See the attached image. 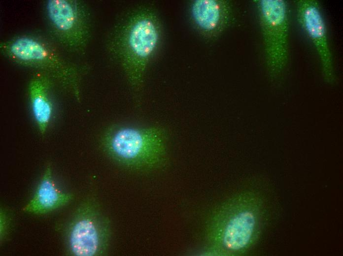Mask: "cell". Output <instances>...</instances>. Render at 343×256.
<instances>
[{
    "mask_svg": "<svg viewBox=\"0 0 343 256\" xmlns=\"http://www.w3.org/2000/svg\"><path fill=\"white\" fill-rule=\"evenodd\" d=\"M267 62L273 79L283 73L289 58V9L284 0H260Z\"/></svg>",
    "mask_w": 343,
    "mask_h": 256,
    "instance_id": "7",
    "label": "cell"
},
{
    "mask_svg": "<svg viewBox=\"0 0 343 256\" xmlns=\"http://www.w3.org/2000/svg\"><path fill=\"white\" fill-rule=\"evenodd\" d=\"M102 145L114 161L130 170H153L160 167L165 160L164 134L155 127L114 125L105 133Z\"/></svg>",
    "mask_w": 343,
    "mask_h": 256,
    "instance_id": "3",
    "label": "cell"
},
{
    "mask_svg": "<svg viewBox=\"0 0 343 256\" xmlns=\"http://www.w3.org/2000/svg\"><path fill=\"white\" fill-rule=\"evenodd\" d=\"M296 7L298 22L314 46L323 78L326 82L332 84L335 81V72L326 24L320 5L315 0H298L296 2Z\"/></svg>",
    "mask_w": 343,
    "mask_h": 256,
    "instance_id": "8",
    "label": "cell"
},
{
    "mask_svg": "<svg viewBox=\"0 0 343 256\" xmlns=\"http://www.w3.org/2000/svg\"><path fill=\"white\" fill-rule=\"evenodd\" d=\"M156 22L146 5L139 6L115 26L107 40L110 53L121 64L137 96L142 89L147 64L158 43Z\"/></svg>",
    "mask_w": 343,
    "mask_h": 256,
    "instance_id": "2",
    "label": "cell"
},
{
    "mask_svg": "<svg viewBox=\"0 0 343 256\" xmlns=\"http://www.w3.org/2000/svg\"><path fill=\"white\" fill-rule=\"evenodd\" d=\"M51 78L37 71L30 81L28 88L30 102L35 121L41 133H44L53 114L51 94Z\"/></svg>",
    "mask_w": 343,
    "mask_h": 256,
    "instance_id": "10",
    "label": "cell"
},
{
    "mask_svg": "<svg viewBox=\"0 0 343 256\" xmlns=\"http://www.w3.org/2000/svg\"><path fill=\"white\" fill-rule=\"evenodd\" d=\"M192 13L197 24L206 31L215 29L220 18L219 5L214 0H196L192 5Z\"/></svg>",
    "mask_w": 343,
    "mask_h": 256,
    "instance_id": "11",
    "label": "cell"
},
{
    "mask_svg": "<svg viewBox=\"0 0 343 256\" xmlns=\"http://www.w3.org/2000/svg\"><path fill=\"white\" fill-rule=\"evenodd\" d=\"M0 49L9 60L55 78L79 97L85 67L66 59L45 39L33 34L20 35L2 42Z\"/></svg>",
    "mask_w": 343,
    "mask_h": 256,
    "instance_id": "4",
    "label": "cell"
},
{
    "mask_svg": "<svg viewBox=\"0 0 343 256\" xmlns=\"http://www.w3.org/2000/svg\"><path fill=\"white\" fill-rule=\"evenodd\" d=\"M73 197L72 193L63 192L57 187L53 177L51 167L48 165L33 196L23 210L36 215L46 214L66 205Z\"/></svg>",
    "mask_w": 343,
    "mask_h": 256,
    "instance_id": "9",
    "label": "cell"
},
{
    "mask_svg": "<svg viewBox=\"0 0 343 256\" xmlns=\"http://www.w3.org/2000/svg\"><path fill=\"white\" fill-rule=\"evenodd\" d=\"M44 11L54 40L70 52H83L91 33V14L86 4L78 0H47Z\"/></svg>",
    "mask_w": 343,
    "mask_h": 256,
    "instance_id": "6",
    "label": "cell"
},
{
    "mask_svg": "<svg viewBox=\"0 0 343 256\" xmlns=\"http://www.w3.org/2000/svg\"><path fill=\"white\" fill-rule=\"evenodd\" d=\"M66 253L70 256H103L107 254L111 225L94 196L77 206L63 229Z\"/></svg>",
    "mask_w": 343,
    "mask_h": 256,
    "instance_id": "5",
    "label": "cell"
},
{
    "mask_svg": "<svg viewBox=\"0 0 343 256\" xmlns=\"http://www.w3.org/2000/svg\"><path fill=\"white\" fill-rule=\"evenodd\" d=\"M266 201L259 193L242 191L221 203L206 227L209 251L222 256L247 254L258 242L268 219Z\"/></svg>",
    "mask_w": 343,
    "mask_h": 256,
    "instance_id": "1",
    "label": "cell"
},
{
    "mask_svg": "<svg viewBox=\"0 0 343 256\" xmlns=\"http://www.w3.org/2000/svg\"><path fill=\"white\" fill-rule=\"evenodd\" d=\"M10 210L4 207L0 209V242L2 244L7 240L13 227V215Z\"/></svg>",
    "mask_w": 343,
    "mask_h": 256,
    "instance_id": "12",
    "label": "cell"
}]
</instances>
